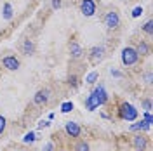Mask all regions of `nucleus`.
Masks as SVG:
<instances>
[{"mask_svg":"<svg viewBox=\"0 0 153 151\" xmlns=\"http://www.w3.org/2000/svg\"><path fill=\"white\" fill-rule=\"evenodd\" d=\"M152 26H153L152 21H146V24L143 26V31H144V33H148V35H152V33H153V28H152Z\"/></svg>","mask_w":153,"mask_h":151,"instance_id":"obj_21","label":"nucleus"},{"mask_svg":"<svg viewBox=\"0 0 153 151\" xmlns=\"http://www.w3.org/2000/svg\"><path fill=\"white\" fill-rule=\"evenodd\" d=\"M152 129V125H148V123L144 122V120H141V122H136L131 125V130L132 132H139V130H150Z\"/></svg>","mask_w":153,"mask_h":151,"instance_id":"obj_13","label":"nucleus"},{"mask_svg":"<svg viewBox=\"0 0 153 151\" xmlns=\"http://www.w3.org/2000/svg\"><path fill=\"white\" fill-rule=\"evenodd\" d=\"M49 125H51V122H49V120H40V122H38V129H45V127H49Z\"/></svg>","mask_w":153,"mask_h":151,"instance_id":"obj_25","label":"nucleus"},{"mask_svg":"<svg viewBox=\"0 0 153 151\" xmlns=\"http://www.w3.org/2000/svg\"><path fill=\"white\" fill-rule=\"evenodd\" d=\"M2 64L7 68L9 71H16L19 68V59L16 56H5V57H2Z\"/></svg>","mask_w":153,"mask_h":151,"instance_id":"obj_5","label":"nucleus"},{"mask_svg":"<svg viewBox=\"0 0 153 151\" xmlns=\"http://www.w3.org/2000/svg\"><path fill=\"white\" fill-rule=\"evenodd\" d=\"M103 54H105V47L103 45H96V47L91 49V57H92V61H101L103 59Z\"/></svg>","mask_w":153,"mask_h":151,"instance_id":"obj_10","label":"nucleus"},{"mask_svg":"<svg viewBox=\"0 0 153 151\" xmlns=\"http://www.w3.org/2000/svg\"><path fill=\"white\" fill-rule=\"evenodd\" d=\"M146 84H152V73H146Z\"/></svg>","mask_w":153,"mask_h":151,"instance_id":"obj_29","label":"nucleus"},{"mask_svg":"<svg viewBox=\"0 0 153 151\" xmlns=\"http://www.w3.org/2000/svg\"><path fill=\"white\" fill-rule=\"evenodd\" d=\"M143 106H144V110H146V111H152V101H150V99H144Z\"/></svg>","mask_w":153,"mask_h":151,"instance_id":"obj_26","label":"nucleus"},{"mask_svg":"<svg viewBox=\"0 0 153 151\" xmlns=\"http://www.w3.org/2000/svg\"><path fill=\"white\" fill-rule=\"evenodd\" d=\"M141 14H143V7H141V5L134 7V10H132V18H139Z\"/></svg>","mask_w":153,"mask_h":151,"instance_id":"obj_23","label":"nucleus"},{"mask_svg":"<svg viewBox=\"0 0 153 151\" xmlns=\"http://www.w3.org/2000/svg\"><path fill=\"white\" fill-rule=\"evenodd\" d=\"M70 54H71L73 59H78V57H82L84 50H82V47H80L76 42H73V44H70Z\"/></svg>","mask_w":153,"mask_h":151,"instance_id":"obj_12","label":"nucleus"},{"mask_svg":"<svg viewBox=\"0 0 153 151\" xmlns=\"http://www.w3.org/2000/svg\"><path fill=\"white\" fill-rule=\"evenodd\" d=\"M111 75H113V76H122V73H120V71H113V70H111Z\"/></svg>","mask_w":153,"mask_h":151,"instance_id":"obj_30","label":"nucleus"},{"mask_svg":"<svg viewBox=\"0 0 153 151\" xmlns=\"http://www.w3.org/2000/svg\"><path fill=\"white\" fill-rule=\"evenodd\" d=\"M118 115H120V118L125 120V122H134V120L139 116L137 110H136L131 103H122L120 104V106H118Z\"/></svg>","mask_w":153,"mask_h":151,"instance_id":"obj_1","label":"nucleus"},{"mask_svg":"<svg viewBox=\"0 0 153 151\" xmlns=\"http://www.w3.org/2000/svg\"><path fill=\"white\" fill-rule=\"evenodd\" d=\"M94 90H96V94H97V97H99V103H101V106H103V104H106V101H108V92H106L105 85L99 84Z\"/></svg>","mask_w":153,"mask_h":151,"instance_id":"obj_9","label":"nucleus"},{"mask_svg":"<svg viewBox=\"0 0 153 151\" xmlns=\"http://www.w3.org/2000/svg\"><path fill=\"white\" fill-rule=\"evenodd\" d=\"M35 139H37V137H35V134L33 132H28V134H25V137H23V142H26V144H31V142H35Z\"/></svg>","mask_w":153,"mask_h":151,"instance_id":"obj_20","label":"nucleus"},{"mask_svg":"<svg viewBox=\"0 0 153 151\" xmlns=\"http://www.w3.org/2000/svg\"><path fill=\"white\" fill-rule=\"evenodd\" d=\"M2 18L5 19V21H9L12 18V5H10L9 2L7 4H4V10H2Z\"/></svg>","mask_w":153,"mask_h":151,"instance_id":"obj_15","label":"nucleus"},{"mask_svg":"<svg viewBox=\"0 0 153 151\" xmlns=\"http://www.w3.org/2000/svg\"><path fill=\"white\" fill-rule=\"evenodd\" d=\"M103 21H105L106 28L115 30V28H118V24H120V16H118V12H117V10H110V12H106V14H105Z\"/></svg>","mask_w":153,"mask_h":151,"instance_id":"obj_3","label":"nucleus"},{"mask_svg":"<svg viewBox=\"0 0 153 151\" xmlns=\"http://www.w3.org/2000/svg\"><path fill=\"white\" fill-rule=\"evenodd\" d=\"M33 49H35L33 42H31V40H25V44H23V52H25L26 56H30V54L33 52Z\"/></svg>","mask_w":153,"mask_h":151,"instance_id":"obj_16","label":"nucleus"},{"mask_svg":"<svg viewBox=\"0 0 153 151\" xmlns=\"http://www.w3.org/2000/svg\"><path fill=\"white\" fill-rule=\"evenodd\" d=\"M73 108H75V106H73V103H71V101H66V103L61 104V113H70Z\"/></svg>","mask_w":153,"mask_h":151,"instance_id":"obj_19","label":"nucleus"},{"mask_svg":"<svg viewBox=\"0 0 153 151\" xmlns=\"http://www.w3.org/2000/svg\"><path fill=\"white\" fill-rule=\"evenodd\" d=\"M75 151H91V148H89V144L85 141H78L75 144Z\"/></svg>","mask_w":153,"mask_h":151,"instance_id":"obj_18","label":"nucleus"},{"mask_svg":"<svg viewBox=\"0 0 153 151\" xmlns=\"http://www.w3.org/2000/svg\"><path fill=\"white\" fill-rule=\"evenodd\" d=\"M96 2L94 0H82L80 2V12L85 16V18H91V16H94L96 14Z\"/></svg>","mask_w":153,"mask_h":151,"instance_id":"obj_4","label":"nucleus"},{"mask_svg":"<svg viewBox=\"0 0 153 151\" xmlns=\"http://www.w3.org/2000/svg\"><path fill=\"white\" fill-rule=\"evenodd\" d=\"M99 106H101L99 97H97V94H96V90H92V92L89 94V97L85 99V108L89 110V111H94L96 108H99Z\"/></svg>","mask_w":153,"mask_h":151,"instance_id":"obj_6","label":"nucleus"},{"mask_svg":"<svg viewBox=\"0 0 153 151\" xmlns=\"http://www.w3.org/2000/svg\"><path fill=\"white\" fill-rule=\"evenodd\" d=\"M51 4H52V9H59L61 7V0H51Z\"/></svg>","mask_w":153,"mask_h":151,"instance_id":"obj_27","label":"nucleus"},{"mask_svg":"<svg viewBox=\"0 0 153 151\" xmlns=\"http://www.w3.org/2000/svg\"><path fill=\"white\" fill-rule=\"evenodd\" d=\"M97 78H99V73H97V71H91V73L85 76V82L92 85V84H96V80H97Z\"/></svg>","mask_w":153,"mask_h":151,"instance_id":"obj_17","label":"nucleus"},{"mask_svg":"<svg viewBox=\"0 0 153 151\" xmlns=\"http://www.w3.org/2000/svg\"><path fill=\"white\" fill-rule=\"evenodd\" d=\"M136 52H137V56H148V54H150V45H148L146 42H139Z\"/></svg>","mask_w":153,"mask_h":151,"instance_id":"obj_14","label":"nucleus"},{"mask_svg":"<svg viewBox=\"0 0 153 151\" xmlns=\"http://www.w3.org/2000/svg\"><path fill=\"white\" fill-rule=\"evenodd\" d=\"M132 146H134L136 151H144L146 146H148V139H146L144 135H136L132 139Z\"/></svg>","mask_w":153,"mask_h":151,"instance_id":"obj_8","label":"nucleus"},{"mask_svg":"<svg viewBox=\"0 0 153 151\" xmlns=\"http://www.w3.org/2000/svg\"><path fill=\"white\" fill-rule=\"evenodd\" d=\"M137 59H139V56L134 47H125L122 50V64L124 66H134L137 63Z\"/></svg>","mask_w":153,"mask_h":151,"instance_id":"obj_2","label":"nucleus"},{"mask_svg":"<svg viewBox=\"0 0 153 151\" xmlns=\"http://www.w3.org/2000/svg\"><path fill=\"white\" fill-rule=\"evenodd\" d=\"M65 130H66V134L70 135V137H78L80 135V132H82V129H80V125L75 122H68L66 125H65Z\"/></svg>","mask_w":153,"mask_h":151,"instance_id":"obj_7","label":"nucleus"},{"mask_svg":"<svg viewBox=\"0 0 153 151\" xmlns=\"http://www.w3.org/2000/svg\"><path fill=\"white\" fill-rule=\"evenodd\" d=\"M49 99V90H38L35 97H33V103L35 104H45Z\"/></svg>","mask_w":153,"mask_h":151,"instance_id":"obj_11","label":"nucleus"},{"mask_svg":"<svg viewBox=\"0 0 153 151\" xmlns=\"http://www.w3.org/2000/svg\"><path fill=\"white\" fill-rule=\"evenodd\" d=\"M5 125H7V120H5V118L0 115V135L5 132Z\"/></svg>","mask_w":153,"mask_h":151,"instance_id":"obj_22","label":"nucleus"},{"mask_svg":"<svg viewBox=\"0 0 153 151\" xmlns=\"http://www.w3.org/2000/svg\"><path fill=\"white\" fill-rule=\"evenodd\" d=\"M44 151H54V144H52V142H47V144L44 146Z\"/></svg>","mask_w":153,"mask_h":151,"instance_id":"obj_28","label":"nucleus"},{"mask_svg":"<svg viewBox=\"0 0 153 151\" xmlns=\"http://www.w3.org/2000/svg\"><path fill=\"white\" fill-rule=\"evenodd\" d=\"M144 122L148 123V125H152L153 120H152V111H144Z\"/></svg>","mask_w":153,"mask_h":151,"instance_id":"obj_24","label":"nucleus"}]
</instances>
